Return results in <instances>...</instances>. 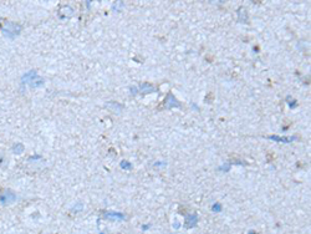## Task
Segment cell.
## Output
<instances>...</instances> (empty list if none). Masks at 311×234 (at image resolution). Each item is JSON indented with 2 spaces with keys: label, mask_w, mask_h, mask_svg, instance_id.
Returning <instances> with one entry per match:
<instances>
[{
  "label": "cell",
  "mask_w": 311,
  "mask_h": 234,
  "mask_svg": "<svg viewBox=\"0 0 311 234\" xmlns=\"http://www.w3.org/2000/svg\"><path fill=\"white\" fill-rule=\"evenodd\" d=\"M165 165H167V162H156V163H154V167H156V168H158V167H164Z\"/></svg>",
  "instance_id": "2e32d148"
},
{
  "label": "cell",
  "mask_w": 311,
  "mask_h": 234,
  "mask_svg": "<svg viewBox=\"0 0 311 234\" xmlns=\"http://www.w3.org/2000/svg\"><path fill=\"white\" fill-rule=\"evenodd\" d=\"M82 209V204L81 203H77V206H75L74 208H72V210H81Z\"/></svg>",
  "instance_id": "ac0fdd59"
},
{
  "label": "cell",
  "mask_w": 311,
  "mask_h": 234,
  "mask_svg": "<svg viewBox=\"0 0 311 234\" xmlns=\"http://www.w3.org/2000/svg\"><path fill=\"white\" fill-rule=\"evenodd\" d=\"M137 90H138V92L146 95V94L154 92V91H156V87H154L153 85H151V84H141V85L137 87Z\"/></svg>",
  "instance_id": "52a82bcc"
},
{
  "label": "cell",
  "mask_w": 311,
  "mask_h": 234,
  "mask_svg": "<svg viewBox=\"0 0 311 234\" xmlns=\"http://www.w3.org/2000/svg\"><path fill=\"white\" fill-rule=\"evenodd\" d=\"M173 227H174L175 229H177V228H179V227H181V223H178V222H174V226H173Z\"/></svg>",
  "instance_id": "ffe728a7"
},
{
  "label": "cell",
  "mask_w": 311,
  "mask_h": 234,
  "mask_svg": "<svg viewBox=\"0 0 311 234\" xmlns=\"http://www.w3.org/2000/svg\"><path fill=\"white\" fill-rule=\"evenodd\" d=\"M218 171L223 172V173H226V172L230 171V165L229 163H224V165H222L219 168H218Z\"/></svg>",
  "instance_id": "4fadbf2b"
},
{
  "label": "cell",
  "mask_w": 311,
  "mask_h": 234,
  "mask_svg": "<svg viewBox=\"0 0 311 234\" xmlns=\"http://www.w3.org/2000/svg\"><path fill=\"white\" fill-rule=\"evenodd\" d=\"M120 167L122 168V169H124V171H130V169H132V165L128 161H126V159H123V161H121V163H120Z\"/></svg>",
  "instance_id": "30bf717a"
},
{
  "label": "cell",
  "mask_w": 311,
  "mask_h": 234,
  "mask_svg": "<svg viewBox=\"0 0 311 234\" xmlns=\"http://www.w3.org/2000/svg\"><path fill=\"white\" fill-rule=\"evenodd\" d=\"M197 224H198V216L195 214V213H192V214H188L185 218V227L191 229V228H194Z\"/></svg>",
  "instance_id": "8992f818"
},
{
  "label": "cell",
  "mask_w": 311,
  "mask_h": 234,
  "mask_svg": "<svg viewBox=\"0 0 311 234\" xmlns=\"http://www.w3.org/2000/svg\"><path fill=\"white\" fill-rule=\"evenodd\" d=\"M43 158H41L40 156H33V157H30L29 158V162H37V161H41Z\"/></svg>",
  "instance_id": "9a60e30c"
},
{
  "label": "cell",
  "mask_w": 311,
  "mask_h": 234,
  "mask_svg": "<svg viewBox=\"0 0 311 234\" xmlns=\"http://www.w3.org/2000/svg\"><path fill=\"white\" fill-rule=\"evenodd\" d=\"M222 204L220 203H214V204L212 206V212L213 213H220L222 212Z\"/></svg>",
  "instance_id": "7c38bea8"
},
{
  "label": "cell",
  "mask_w": 311,
  "mask_h": 234,
  "mask_svg": "<svg viewBox=\"0 0 311 234\" xmlns=\"http://www.w3.org/2000/svg\"><path fill=\"white\" fill-rule=\"evenodd\" d=\"M44 84H45V80H44L43 77L37 76V75L33 76V77L29 79V80L26 81V82H25V85H29L31 88H37V87H41V86H44Z\"/></svg>",
  "instance_id": "3957f363"
},
{
  "label": "cell",
  "mask_w": 311,
  "mask_h": 234,
  "mask_svg": "<svg viewBox=\"0 0 311 234\" xmlns=\"http://www.w3.org/2000/svg\"><path fill=\"white\" fill-rule=\"evenodd\" d=\"M151 228V224H146V226H142V230L143 232H146V230H148Z\"/></svg>",
  "instance_id": "d6986e66"
},
{
  "label": "cell",
  "mask_w": 311,
  "mask_h": 234,
  "mask_svg": "<svg viewBox=\"0 0 311 234\" xmlns=\"http://www.w3.org/2000/svg\"><path fill=\"white\" fill-rule=\"evenodd\" d=\"M107 106H108L110 108H112V110H115L117 114L122 110V106H121L120 104H116V102H110V104H107Z\"/></svg>",
  "instance_id": "8fae6325"
},
{
  "label": "cell",
  "mask_w": 311,
  "mask_h": 234,
  "mask_svg": "<svg viewBox=\"0 0 311 234\" xmlns=\"http://www.w3.org/2000/svg\"><path fill=\"white\" fill-rule=\"evenodd\" d=\"M287 102H289L290 107H295V106H296V101H295V100H291V98H287Z\"/></svg>",
  "instance_id": "e0dca14e"
},
{
  "label": "cell",
  "mask_w": 311,
  "mask_h": 234,
  "mask_svg": "<svg viewBox=\"0 0 311 234\" xmlns=\"http://www.w3.org/2000/svg\"><path fill=\"white\" fill-rule=\"evenodd\" d=\"M15 200H16V194L10 189H5L2 194H0V204H3V206L13 204Z\"/></svg>",
  "instance_id": "7a4b0ae2"
},
{
  "label": "cell",
  "mask_w": 311,
  "mask_h": 234,
  "mask_svg": "<svg viewBox=\"0 0 311 234\" xmlns=\"http://www.w3.org/2000/svg\"><path fill=\"white\" fill-rule=\"evenodd\" d=\"M122 5H123V3H122V2H121V3H116V4H113V5H112V9L115 10V11H117L118 9H121V8H122Z\"/></svg>",
  "instance_id": "5bb4252c"
},
{
  "label": "cell",
  "mask_w": 311,
  "mask_h": 234,
  "mask_svg": "<svg viewBox=\"0 0 311 234\" xmlns=\"http://www.w3.org/2000/svg\"><path fill=\"white\" fill-rule=\"evenodd\" d=\"M269 139L275 141V142H281V143H291V142L297 139V136H286V137H280L276 135H273L269 137Z\"/></svg>",
  "instance_id": "277c9868"
},
{
  "label": "cell",
  "mask_w": 311,
  "mask_h": 234,
  "mask_svg": "<svg viewBox=\"0 0 311 234\" xmlns=\"http://www.w3.org/2000/svg\"><path fill=\"white\" fill-rule=\"evenodd\" d=\"M2 33L5 37L9 39H15L21 33V26L16 23H5L2 26Z\"/></svg>",
  "instance_id": "6da1fadb"
},
{
  "label": "cell",
  "mask_w": 311,
  "mask_h": 234,
  "mask_svg": "<svg viewBox=\"0 0 311 234\" xmlns=\"http://www.w3.org/2000/svg\"><path fill=\"white\" fill-rule=\"evenodd\" d=\"M24 149H25V147H24L23 143H15V145L13 146V148H11V151H13L14 155H21L23 152H24Z\"/></svg>",
  "instance_id": "9c48e42d"
},
{
  "label": "cell",
  "mask_w": 311,
  "mask_h": 234,
  "mask_svg": "<svg viewBox=\"0 0 311 234\" xmlns=\"http://www.w3.org/2000/svg\"><path fill=\"white\" fill-rule=\"evenodd\" d=\"M167 107H169V108H172V107H181V104L177 101V98H175L173 95H169L168 97H167Z\"/></svg>",
  "instance_id": "ba28073f"
},
{
  "label": "cell",
  "mask_w": 311,
  "mask_h": 234,
  "mask_svg": "<svg viewBox=\"0 0 311 234\" xmlns=\"http://www.w3.org/2000/svg\"><path fill=\"white\" fill-rule=\"evenodd\" d=\"M103 216H105L106 219H110V220H124L126 219V216L120 212H105Z\"/></svg>",
  "instance_id": "5b68a950"
}]
</instances>
